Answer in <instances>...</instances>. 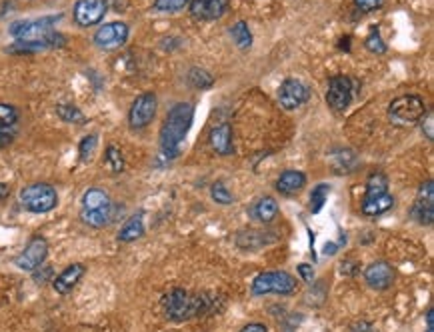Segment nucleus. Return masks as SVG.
Masks as SVG:
<instances>
[{
    "instance_id": "nucleus-1",
    "label": "nucleus",
    "mask_w": 434,
    "mask_h": 332,
    "mask_svg": "<svg viewBox=\"0 0 434 332\" xmlns=\"http://www.w3.org/2000/svg\"><path fill=\"white\" fill-rule=\"evenodd\" d=\"M223 306L224 300L218 294H211V292L191 294L182 289H172L162 296V311L174 322L212 314V312H218V309Z\"/></svg>"
},
{
    "instance_id": "nucleus-2",
    "label": "nucleus",
    "mask_w": 434,
    "mask_h": 332,
    "mask_svg": "<svg viewBox=\"0 0 434 332\" xmlns=\"http://www.w3.org/2000/svg\"><path fill=\"white\" fill-rule=\"evenodd\" d=\"M192 118H194L192 105L180 102L176 107L170 108L166 120L162 122V129H160V149L169 159L179 154L180 142L186 139L192 127Z\"/></svg>"
},
{
    "instance_id": "nucleus-3",
    "label": "nucleus",
    "mask_w": 434,
    "mask_h": 332,
    "mask_svg": "<svg viewBox=\"0 0 434 332\" xmlns=\"http://www.w3.org/2000/svg\"><path fill=\"white\" fill-rule=\"evenodd\" d=\"M80 218L92 228H102L112 220V200L102 188H88L83 196Z\"/></svg>"
},
{
    "instance_id": "nucleus-4",
    "label": "nucleus",
    "mask_w": 434,
    "mask_h": 332,
    "mask_svg": "<svg viewBox=\"0 0 434 332\" xmlns=\"http://www.w3.org/2000/svg\"><path fill=\"white\" fill-rule=\"evenodd\" d=\"M21 204L24 210H28L32 215H44V213H51V210L56 208L58 193H56L53 184H28L26 188H22Z\"/></svg>"
},
{
    "instance_id": "nucleus-5",
    "label": "nucleus",
    "mask_w": 434,
    "mask_h": 332,
    "mask_svg": "<svg viewBox=\"0 0 434 332\" xmlns=\"http://www.w3.org/2000/svg\"><path fill=\"white\" fill-rule=\"evenodd\" d=\"M424 114H426V105H424V98L418 95L396 98L388 107V117L398 127H414L423 120Z\"/></svg>"
},
{
    "instance_id": "nucleus-6",
    "label": "nucleus",
    "mask_w": 434,
    "mask_h": 332,
    "mask_svg": "<svg viewBox=\"0 0 434 332\" xmlns=\"http://www.w3.org/2000/svg\"><path fill=\"white\" fill-rule=\"evenodd\" d=\"M297 290V279L292 274H288L285 270H268L258 274L253 282V294L263 296V294H282L288 296Z\"/></svg>"
},
{
    "instance_id": "nucleus-7",
    "label": "nucleus",
    "mask_w": 434,
    "mask_h": 332,
    "mask_svg": "<svg viewBox=\"0 0 434 332\" xmlns=\"http://www.w3.org/2000/svg\"><path fill=\"white\" fill-rule=\"evenodd\" d=\"M157 95L152 92H144L137 97V100L132 102V107L128 110V127L132 130H140L144 127H149L152 122V118L157 114Z\"/></svg>"
},
{
    "instance_id": "nucleus-8",
    "label": "nucleus",
    "mask_w": 434,
    "mask_h": 332,
    "mask_svg": "<svg viewBox=\"0 0 434 332\" xmlns=\"http://www.w3.org/2000/svg\"><path fill=\"white\" fill-rule=\"evenodd\" d=\"M48 257V242L43 236H34L31 242L26 245V248L22 250L21 255L16 257V267L22 268V270H36L44 264V260Z\"/></svg>"
},
{
    "instance_id": "nucleus-9",
    "label": "nucleus",
    "mask_w": 434,
    "mask_h": 332,
    "mask_svg": "<svg viewBox=\"0 0 434 332\" xmlns=\"http://www.w3.org/2000/svg\"><path fill=\"white\" fill-rule=\"evenodd\" d=\"M106 11H108L106 0H78L75 4L73 16H75V22L78 26L88 28V26H95L102 21Z\"/></svg>"
},
{
    "instance_id": "nucleus-10",
    "label": "nucleus",
    "mask_w": 434,
    "mask_h": 332,
    "mask_svg": "<svg viewBox=\"0 0 434 332\" xmlns=\"http://www.w3.org/2000/svg\"><path fill=\"white\" fill-rule=\"evenodd\" d=\"M352 90H354V85L349 76H332L329 82V90H327L329 107L337 112H342L352 100Z\"/></svg>"
},
{
    "instance_id": "nucleus-11",
    "label": "nucleus",
    "mask_w": 434,
    "mask_h": 332,
    "mask_svg": "<svg viewBox=\"0 0 434 332\" xmlns=\"http://www.w3.org/2000/svg\"><path fill=\"white\" fill-rule=\"evenodd\" d=\"M128 26L125 22H108L102 24L95 34V44L102 50H115L127 43Z\"/></svg>"
},
{
    "instance_id": "nucleus-12",
    "label": "nucleus",
    "mask_w": 434,
    "mask_h": 332,
    "mask_svg": "<svg viewBox=\"0 0 434 332\" xmlns=\"http://www.w3.org/2000/svg\"><path fill=\"white\" fill-rule=\"evenodd\" d=\"M413 218L418 225L430 226L434 223V184L426 181L418 191L416 203L413 206Z\"/></svg>"
},
{
    "instance_id": "nucleus-13",
    "label": "nucleus",
    "mask_w": 434,
    "mask_h": 332,
    "mask_svg": "<svg viewBox=\"0 0 434 332\" xmlns=\"http://www.w3.org/2000/svg\"><path fill=\"white\" fill-rule=\"evenodd\" d=\"M310 98V90L305 82H300L297 78H288L282 82L280 90H278V100L286 110H295V108L302 107Z\"/></svg>"
},
{
    "instance_id": "nucleus-14",
    "label": "nucleus",
    "mask_w": 434,
    "mask_h": 332,
    "mask_svg": "<svg viewBox=\"0 0 434 332\" xmlns=\"http://www.w3.org/2000/svg\"><path fill=\"white\" fill-rule=\"evenodd\" d=\"M189 9L196 21H218L228 11V0H191Z\"/></svg>"
},
{
    "instance_id": "nucleus-15",
    "label": "nucleus",
    "mask_w": 434,
    "mask_h": 332,
    "mask_svg": "<svg viewBox=\"0 0 434 332\" xmlns=\"http://www.w3.org/2000/svg\"><path fill=\"white\" fill-rule=\"evenodd\" d=\"M364 280L372 290H386L391 289L394 282V270L388 262H372L371 267L364 270Z\"/></svg>"
},
{
    "instance_id": "nucleus-16",
    "label": "nucleus",
    "mask_w": 434,
    "mask_h": 332,
    "mask_svg": "<svg viewBox=\"0 0 434 332\" xmlns=\"http://www.w3.org/2000/svg\"><path fill=\"white\" fill-rule=\"evenodd\" d=\"M85 277V267L83 264H78V262H75V264H70V267H66L54 279L53 287L54 290L58 292V294H68L70 290L75 289L76 284L80 282V279Z\"/></svg>"
},
{
    "instance_id": "nucleus-17",
    "label": "nucleus",
    "mask_w": 434,
    "mask_h": 332,
    "mask_svg": "<svg viewBox=\"0 0 434 332\" xmlns=\"http://www.w3.org/2000/svg\"><path fill=\"white\" fill-rule=\"evenodd\" d=\"M211 146L221 156H228L234 152V144H233V127L231 124H221L216 129L211 130Z\"/></svg>"
},
{
    "instance_id": "nucleus-18",
    "label": "nucleus",
    "mask_w": 434,
    "mask_h": 332,
    "mask_svg": "<svg viewBox=\"0 0 434 332\" xmlns=\"http://www.w3.org/2000/svg\"><path fill=\"white\" fill-rule=\"evenodd\" d=\"M307 184V176L300 171H286L280 174V178L276 181V191L285 196H292V194L300 193Z\"/></svg>"
},
{
    "instance_id": "nucleus-19",
    "label": "nucleus",
    "mask_w": 434,
    "mask_h": 332,
    "mask_svg": "<svg viewBox=\"0 0 434 332\" xmlns=\"http://www.w3.org/2000/svg\"><path fill=\"white\" fill-rule=\"evenodd\" d=\"M394 206V196L391 193L379 194V196H371V198H362V215L366 216H381L384 213H388Z\"/></svg>"
},
{
    "instance_id": "nucleus-20",
    "label": "nucleus",
    "mask_w": 434,
    "mask_h": 332,
    "mask_svg": "<svg viewBox=\"0 0 434 332\" xmlns=\"http://www.w3.org/2000/svg\"><path fill=\"white\" fill-rule=\"evenodd\" d=\"M276 215H278V204H276L275 198H270V196L260 198V200L253 204V208H250V216H253L255 220H258V223H263V225L272 223Z\"/></svg>"
},
{
    "instance_id": "nucleus-21",
    "label": "nucleus",
    "mask_w": 434,
    "mask_h": 332,
    "mask_svg": "<svg viewBox=\"0 0 434 332\" xmlns=\"http://www.w3.org/2000/svg\"><path fill=\"white\" fill-rule=\"evenodd\" d=\"M142 235H144V215L137 213L122 225L120 232H118V240L120 242H134Z\"/></svg>"
},
{
    "instance_id": "nucleus-22",
    "label": "nucleus",
    "mask_w": 434,
    "mask_h": 332,
    "mask_svg": "<svg viewBox=\"0 0 434 332\" xmlns=\"http://www.w3.org/2000/svg\"><path fill=\"white\" fill-rule=\"evenodd\" d=\"M56 114L63 118L64 122H70V124H85L86 117L80 108H76L70 102H60L56 107Z\"/></svg>"
},
{
    "instance_id": "nucleus-23",
    "label": "nucleus",
    "mask_w": 434,
    "mask_h": 332,
    "mask_svg": "<svg viewBox=\"0 0 434 332\" xmlns=\"http://www.w3.org/2000/svg\"><path fill=\"white\" fill-rule=\"evenodd\" d=\"M268 240H275V238H266L265 232H256V230H243L236 236L238 247L243 248H260L265 247Z\"/></svg>"
},
{
    "instance_id": "nucleus-24",
    "label": "nucleus",
    "mask_w": 434,
    "mask_h": 332,
    "mask_svg": "<svg viewBox=\"0 0 434 332\" xmlns=\"http://www.w3.org/2000/svg\"><path fill=\"white\" fill-rule=\"evenodd\" d=\"M388 193V178L382 174V172H374L369 176L366 181V193L364 198H371V196H379V194Z\"/></svg>"
},
{
    "instance_id": "nucleus-25",
    "label": "nucleus",
    "mask_w": 434,
    "mask_h": 332,
    "mask_svg": "<svg viewBox=\"0 0 434 332\" xmlns=\"http://www.w3.org/2000/svg\"><path fill=\"white\" fill-rule=\"evenodd\" d=\"M231 36H233V41L236 43V46L243 48V50L250 48V44H253V34L248 31V24L243 21L236 22L233 28H231Z\"/></svg>"
},
{
    "instance_id": "nucleus-26",
    "label": "nucleus",
    "mask_w": 434,
    "mask_h": 332,
    "mask_svg": "<svg viewBox=\"0 0 434 332\" xmlns=\"http://www.w3.org/2000/svg\"><path fill=\"white\" fill-rule=\"evenodd\" d=\"M329 184H318V186H314V191L310 194V210H312V215H318V213L322 210V206H324L327 198H329Z\"/></svg>"
},
{
    "instance_id": "nucleus-27",
    "label": "nucleus",
    "mask_w": 434,
    "mask_h": 332,
    "mask_svg": "<svg viewBox=\"0 0 434 332\" xmlns=\"http://www.w3.org/2000/svg\"><path fill=\"white\" fill-rule=\"evenodd\" d=\"M105 162L106 166L112 172H122L125 171V159L120 154V150L117 146H108L105 152Z\"/></svg>"
},
{
    "instance_id": "nucleus-28",
    "label": "nucleus",
    "mask_w": 434,
    "mask_h": 332,
    "mask_svg": "<svg viewBox=\"0 0 434 332\" xmlns=\"http://www.w3.org/2000/svg\"><path fill=\"white\" fill-rule=\"evenodd\" d=\"M16 120H18V110L12 105L0 102V129H11L16 124Z\"/></svg>"
},
{
    "instance_id": "nucleus-29",
    "label": "nucleus",
    "mask_w": 434,
    "mask_h": 332,
    "mask_svg": "<svg viewBox=\"0 0 434 332\" xmlns=\"http://www.w3.org/2000/svg\"><path fill=\"white\" fill-rule=\"evenodd\" d=\"M189 82L194 88H211L214 78L206 70H202V68H192L191 73H189Z\"/></svg>"
},
{
    "instance_id": "nucleus-30",
    "label": "nucleus",
    "mask_w": 434,
    "mask_h": 332,
    "mask_svg": "<svg viewBox=\"0 0 434 332\" xmlns=\"http://www.w3.org/2000/svg\"><path fill=\"white\" fill-rule=\"evenodd\" d=\"M96 144H98V136H96V134H88V136H85V139L80 140V144H78L80 161L83 162L90 161V156L95 154Z\"/></svg>"
},
{
    "instance_id": "nucleus-31",
    "label": "nucleus",
    "mask_w": 434,
    "mask_h": 332,
    "mask_svg": "<svg viewBox=\"0 0 434 332\" xmlns=\"http://www.w3.org/2000/svg\"><path fill=\"white\" fill-rule=\"evenodd\" d=\"M189 4L191 0H154V9L159 12H179Z\"/></svg>"
},
{
    "instance_id": "nucleus-32",
    "label": "nucleus",
    "mask_w": 434,
    "mask_h": 332,
    "mask_svg": "<svg viewBox=\"0 0 434 332\" xmlns=\"http://www.w3.org/2000/svg\"><path fill=\"white\" fill-rule=\"evenodd\" d=\"M366 48L371 50V53L374 54H384L386 53V44H384V41L381 38V34H379V31L374 28L371 34H369V38H366Z\"/></svg>"
},
{
    "instance_id": "nucleus-33",
    "label": "nucleus",
    "mask_w": 434,
    "mask_h": 332,
    "mask_svg": "<svg viewBox=\"0 0 434 332\" xmlns=\"http://www.w3.org/2000/svg\"><path fill=\"white\" fill-rule=\"evenodd\" d=\"M212 198H214V203H218V204H233L234 203L233 194L226 191V186H224L223 183H216L214 186H212Z\"/></svg>"
},
{
    "instance_id": "nucleus-34",
    "label": "nucleus",
    "mask_w": 434,
    "mask_h": 332,
    "mask_svg": "<svg viewBox=\"0 0 434 332\" xmlns=\"http://www.w3.org/2000/svg\"><path fill=\"white\" fill-rule=\"evenodd\" d=\"M354 4H356V9L362 12H374L382 9L384 0H354Z\"/></svg>"
},
{
    "instance_id": "nucleus-35",
    "label": "nucleus",
    "mask_w": 434,
    "mask_h": 332,
    "mask_svg": "<svg viewBox=\"0 0 434 332\" xmlns=\"http://www.w3.org/2000/svg\"><path fill=\"white\" fill-rule=\"evenodd\" d=\"M298 274H300L302 280L312 282L314 280V268H312V264H298Z\"/></svg>"
},
{
    "instance_id": "nucleus-36",
    "label": "nucleus",
    "mask_w": 434,
    "mask_h": 332,
    "mask_svg": "<svg viewBox=\"0 0 434 332\" xmlns=\"http://www.w3.org/2000/svg\"><path fill=\"white\" fill-rule=\"evenodd\" d=\"M12 142H14V132L6 129H0V149H6Z\"/></svg>"
},
{
    "instance_id": "nucleus-37",
    "label": "nucleus",
    "mask_w": 434,
    "mask_h": 332,
    "mask_svg": "<svg viewBox=\"0 0 434 332\" xmlns=\"http://www.w3.org/2000/svg\"><path fill=\"white\" fill-rule=\"evenodd\" d=\"M420 122H423V130H424V132H426V139L433 140L434 139V130H433L434 118H433V114H428V117H426V118H423Z\"/></svg>"
},
{
    "instance_id": "nucleus-38",
    "label": "nucleus",
    "mask_w": 434,
    "mask_h": 332,
    "mask_svg": "<svg viewBox=\"0 0 434 332\" xmlns=\"http://www.w3.org/2000/svg\"><path fill=\"white\" fill-rule=\"evenodd\" d=\"M238 332H268V328H266L263 322H253V324H246V326H243Z\"/></svg>"
},
{
    "instance_id": "nucleus-39",
    "label": "nucleus",
    "mask_w": 434,
    "mask_h": 332,
    "mask_svg": "<svg viewBox=\"0 0 434 332\" xmlns=\"http://www.w3.org/2000/svg\"><path fill=\"white\" fill-rule=\"evenodd\" d=\"M426 332H434V311L426 312Z\"/></svg>"
},
{
    "instance_id": "nucleus-40",
    "label": "nucleus",
    "mask_w": 434,
    "mask_h": 332,
    "mask_svg": "<svg viewBox=\"0 0 434 332\" xmlns=\"http://www.w3.org/2000/svg\"><path fill=\"white\" fill-rule=\"evenodd\" d=\"M9 194H11V186H9V184L0 183V200H2V198H6Z\"/></svg>"
},
{
    "instance_id": "nucleus-41",
    "label": "nucleus",
    "mask_w": 434,
    "mask_h": 332,
    "mask_svg": "<svg viewBox=\"0 0 434 332\" xmlns=\"http://www.w3.org/2000/svg\"><path fill=\"white\" fill-rule=\"evenodd\" d=\"M334 252H337V245H332V242H330V245L324 247V255H334Z\"/></svg>"
}]
</instances>
